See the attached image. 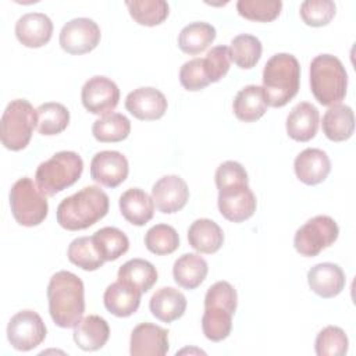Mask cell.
Returning <instances> with one entry per match:
<instances>
[{
    "mask_svg": "<svg viewBox=\"0 0 356 356\" xmlns=\"http://www.w3.org/2000/svg\"><path fill=\"white\" fill-rule=\"evenodd\" d=\"M49 313L56 325L71 328L85 312V288L82 280L71 271H57L47 285Z\"/></svg>",
    "mask_w": 356,
    "mask_h": 356,
    "instance_id": "obj_1",
    "label": "cell"
},
{
    "mask_svg": "<svg viewBox=\"0 0 356 356\" xmlns=\"http://www.w3.org/2000/svg\"><path fill=\"white\" fill-rule=\"evenodd\" d=\"M108 206V196L103 189L96 185L85 186L60 202L57 222L68 231L86 229L107 214Z\"/></svg>",
    "mask_w": 356,
    "mask_h": 356,
    "instance_id": "obj_2",
    "label": "cell"
},
{
    "mask_svg": "<svg viewBox=\"0 0 356 356\" xmlns=\"http://www.w3.org/2000/svg\"><path fill=\"white\" fill-rule=\"evenodd\" d=\"M300 82V65L295 56L277 53L264 65L263 93L267 106L284 107L298 93Z\"/></svg>",
    "mask_w": 356,
    "mask_h": 356,
    "instance_id": "obj_3",
    "label": "cell"
},
{
    "mask_svg": "<svg viewBox=\"0 0 356 356\" xmlns=\"http://www.w3.org/2000/svg\"><path fill=\"white\" fill-rule=\"evenodd\" d=\"M236 305L238 295L229 282L217 281L207 289L202 316V330L207 339L220 342L231 334Z\"/></svg>",
    "mask_w": 356,
    "mask_h": 356,
    "instance_id": "obj_4",
    "label": "cell"
},
{
    "mask_svg": "<svg viewBox=\"0 0 356 356\" xmlns=\"http://www.w3.org/2000/svg\"><path fill=\"white\" fill-rule=\"evenodd\" d=\"M348 89V74L332 54H318L310 63V90L323 106L339 104Z\"/></svg>",
    "mask_w": 356,
    "mask_h": 356,
    "instance_id": "obj_5",
    "label": "cell"
},
{
    "mask_svg": "<svg viewBox=\"0 0 356 356\" xmlns=\"http://www.w3.org/2000/svg\"><path fill=\"white\" fill-rule=\"evenodd\" d=\"M83 171V160L75 152H57L49 160L39 164L35 172V182L47 195L56 193L74 185Z\"/></svg>",
    "mask_w": 356,
    "mask_h": 356,
    "instance_id": "obj_6",
    "label": "cell"
},
{
    "mask_svg": "<svg viewBox=\"0 0 356 356\" xmlns=\"http://www.w3.org/2000/svg\"><path fill=\"white\" fill-rule=\"evenodd\" d=\"M38 124L33 106L25 99L11 100L1 115L0 138L6 149L18 152L29 145L32 132Z\"/></svg>",
    "mask_w": 356,
    "mask_h": 356,
    "instance_id": "obj_7",
    "label": "cell"
},
{
    "mask_svg": "<svg viewBox=\"0 0 356 356\" xmlns=\"http://www.w3.org/2000/svg\"><path fill=\"white\" fill-rule=\"evenodd\" d=\"M10 207L19 225L35 227L44 221L49 204L36 182L28 177L19 178L10 189Z\"/></svg>",
    "mask_w": 356,
    "mask_h": 356,
    "instance_id": "obj_8",
    "label": "cell"
},
{
    "mask_svg": "<svg viewBox=\"0 0 356 356\" xmlns=\"http://www.w3.org/2000/svg\"><path fill=\"white\" fill-rule=\"evenodd\" d=\"M339 234L338 224L330 216H316L296 229L293 246L298 253L314 257L325 248L331 246Z\"/></svg>",
    "mask_w": 356,
    "mask_h": 356,
    "instance_id": "obj_9",
    "label": "cell"
},
{
    "mask_svg": "<svg viewBox=\"0 0 356 356\" xmlns=\"http://www.w3.org/2000/svg\"><path fill=\"white\" fill-rule=\"evenodd\" d=\"M248 182L249 179H238L217 186L218 210L228 221L242 222L254 214L257 202Z\"/></svg>",
    "mask_w": 356,
    "mask_h": 356,
    "instance_id": "obj_10",
    "label": "cell"
},
{
    "mask_svg": "<svg viewBox=\"0 0 356 356\" xmlns=\"http://www.w3.org/2000/svg\"><path fill=\"white\" fill-rule=\"evenodd\" d=\"M47 330L42 317L33 310H21L14 314L7 325V339L10 345L22 352L39 346L46 338Z\"/></svg>",
    "mask_w": 356,
    "mask_h": 356,
    "instance_id": "obj_11",
    "label": "cell"
},
{
    "mask_svg": "<svg viewBox=\"0 0 356 356\" xmlns=\"http://www.w3.org/2000/svg\"><path fill=\"white\" fill-rule=\"evenodd\" d=\"M99 25L86 17L68 21L60 31V46L70 54H85L92 51L100 42Z\"/></svg>",
    "mask_w": 356,
    "mask_h": 356,
    "instance_id": "obj_12",
    "label": "cell"
},
{
    "mask_svg": "<svg viewBox=\"0 0 356 356\" xmlns=\"http://www.w3.org/2000/svg\"><path fill=\"white\" fill-rule=\"evenodd\" d=\"M81 100L89 113L106 115L117 107L120 100V89L110 78L96 75L83 83Z\"/></svg>",
    "mask_w": 356,
    "mask_h": 356,
    "instance_id": "obj_13",
    "label": "cell"
},
{
    "mask_svg": "<svg viewBox=\"0 0 356 356\" xmlns=\"http://www.w3.org/2000/svg\"><path fill=\"white\" fill-rule=\"evenodd\" d=\"M128 172V160L117 150L99 152L90 161L92 179L107 188H117L127 179Z\"/></svg>",
    "mask_w": 356,
    "mask_h": 356,
    "instance_id": "obj_14",
    "label": "cell"
},
{
    "mask_svg": "<svg viewBox=\"0 0 356 356\" xmlns=\"http://www.w3.org/2000/svg\"><path fill=\"white\" fill-rule=\"evenodd\" d=\"M152 199L159 211L172 214L185 207L189 199V188L178 175H164L152 188Z\"/></svg>",
    "mask_w": 356,
    "mask_h": 356,
    "instance_id": "obj_15",
    "label": "cell"
},
{
    "mask_svg": "<svg viewBox=\"0 0 356 356\" xmlns=\"http://www.w3.org/2000/svg\"><path fill=\"white\" fill-rule=\"evenodd\" d=\"M167 99L156 88L142 86L128 93L125 108L135 118L142 121H153L161 118L167 111Z\"/></svg>",
    "mask_w": 356,
    "mask_h": 356,
    "instance_id": "obj_16",
    "label": "cell"
},
{
    "mask_svg": "<svg viewBox=\"0 0 356 356\" xmlns=\"http://www.w3.org/2000/svg\"><path fill=\"white\" fill-rule=\"evenodd\" d=\"M168 331L152 323L138 324L129 339L132 356H164L168 352Z\"/></svg>",
    "mask_w": 356,
    "mask_h": 356,
    "instance_id": "obj_17",
    "label": "cell"
},
{
    "mask_svg": "<svg viewBox=\"0 0 356 356\" xmlns=\"http://www.w3.org/2000/svg\"><path fill=\"white\" fill-rule=\"evenodd\" d=\"M53 22L43 13H28L18 18L15 36L25 47H42L51 39Z\"/></svg>",
    "mask_w": 356,
    "mask_h": 356,
    "instance_id": "obj_18",
    "label": "cell"
},
{
    "mask_svg": "<svg viewBox=\"0 0 356 356\" xmlns=\"http://www.w3.org/2000/svg\"><path fill=\"white\" fill-rule=\"evenodd\" d=\"M310 289L320 298L330 299L342 292L346 280L343 270L335 263H318L307 273Z\"/></svg>",
    "mask_w": 356,
    "mask_h": 356,
    "instance_id": "obj_19",
    "label": "cell"
},
{
    "mask_svg": "<svg viewBox=\"0 0 356 356\" xmlns=\"http://www.w3.org/2000/svg\"><path fill=\"white\" fill-rule=\"evenodd\" d=\"M293 168L300 182L306 185H317L328 177L331 161L324 150L307 147L296 156Z\"/></svg>",
    "mask_w": 356,
    "mask_h": 356,
    "instance_id": "obj_20",
    "label": "cell"
},
{
    "mask_svg": "<svg viewBox=\"0 0 356 356\" xmlns=\"http://www.w3.org/2000/svg\"><path fill=\"white\" fill-rule=\"evenodd\" d=\"M142 291L136 286L117 280L110 284L103 295L104 307L117 317H129L140 305Z\"/></svg>",
    "mask_w": 356,
    "mask_h": 356,
    "instance_id": "obj_21",
    "label": "cell"
},
{
    "mask_svg": "<svg viewBox=\"0 0 356 356\" xmlns=\"http://www.w3.org/2000/svg\"><path fill=\"white\" fill-rule=\"evenodd\" d=\"M320 114L309 102L298 103L286 117V134L296 142H307L317 134Z\"/></svg>",
    "mask_w": 356,
    "mask_h": 356,
    "instance_id": "obj_22",
    "label": "cell"
},
{
    "mask_svg": "<svg viewBox=\"0 0 356 356\" xmlns=\"http://www.w3.org/2000/svg\"><path fill=\"white\" fill-rule=\"evenodd\" d=\"M110 337V327L107 321L97 316L89 314L78 321L74 327L72 338L78 348L86 352L102 349Z\"/></svg>",
    "mask_w": 356,
    "mask_h": 356,
    "instance_id": "obj_23",
    "label": "cell"
},
{
    "mask_svg": "<svg viewBox=\"0 0 356 356\" xmlns=\"http://www.w3.org/2000/svg\"><path fill=\"white\" fill-rule=\"evenodd\" d=\"M122 217L132 225L142 227L153 218L154 202L140 188L127 189L118 200Z\"/></svg>",
    "mask_w": 356,
    "mask_h": 356,
    "instance_id": "obj_24",
    "label": "cell"
},
{
    "mask_svg": "<svg viewBox=\"0 0 356 356\" xmlns=\"http://www.w3.org/2000/svg\"><path fill=\"white\" fill-rule=\"evenodd\" d=\"M149 307L157 320L172 323L184 316L186 310V298L175 288L163 286L152 295Z\"/></svg>",
    "mask_w": 356,
    "mask_h": 356,
    "instance_id": "obj_25",
    "label": "cell"
},
{
    "mask_svg": "<svg viewBox=\"0 0 356 356\" xmlns=\"http://www.w3.org/2000/svg\"><path fill=\"white\" fill-rule=\"evenodd\" d=\"M189 245L199 253H216L224 243L221 227L209 218L195 220L188 229Z\"/></svg>",
    "mask_w": 356,
    "mask_h": 356,
    "instance_id": "obj_26",
    "label": "cell"
},
{
    "mask_svg": "<svg viewBox=\"0 0 356 356\" xmlns=\"http://www.w3.org/2000/svg\"><path fill=\"white\" fill-rule=\"evenodd\" d=\"M323 132L332 142L348 140L355 131V114L346 104L331 106L323 115Z\"/></svg>",
    "mask_w": 356,
    "mask_h": 356,
    "instance_id": "obj_27",
    "label": "cell"
},
{
    "mask_svg": "<svg viewBox=\"0 0 356 356\" xmlns=\"http://www.w3.org/2000/svg\"><path fill=\"white\" fill-rule=\"evenodd\" d=\"M234 114L243 122H254L267 111V103L261 86L248 85L242 88L232 103Z\"/></svg>",
    "mask_w": 356,
    "mask_h": 356,
    "instance_id": "obj_28",
    "label": "cell"
},
{
    "mask_svg": "<svg viewBox=\"0 0 356 356\" xmlns=\"http://www.w3.org/2000/svg\"><path fill=\"white\" fill-rule=\"evenodd\" d=\"M209 273L207 261L196 253H185L179 256L172 267L174 281L185 289L197 288Z\"/></svg>",
    "mask_w": 356,
    "mask_h": 356,
    "instance_id": "obj_29",
    "label": "cell"
},
{
    "mask_svg": "<svg viewBox=\"0 0 356 356\" xmlns=\"http://www.w3.org/2000/svg\"><path fill=\"white\" fill-rule=\"evenodd\" d=\"M214 39L216 28L207 22L196 21L181 29L178 35V46L184 53L195 56L206 50Z\"/></svg>",
    "mask_w": 356,
    "mask_h": 356,
    "instance_id": "obj_30",
    "label": "cell"
},
{
    "mask_svg": "<svg viewBox=\"0 0 356 356\" xmlns=\"http://www.w3.org/2000/svg\"><path fill=\"white\" fill-rule=\"evenodd\" d=\"M117 278L136 286L143 293L157 282V270L145 259H131L118 268Z\"/></svg>",
    "mask_w": 356,
    "mask_h": 356,
    "instance_id": "obj_31",
    "label": "cell"
},
{
    "mask_svg": "<svg viewBox=\"0 0 356 356\" xmlns=\"http://www.w3.org/2000/svg\"><path fill=\"white\" fill-rule=\"evenodd\" d=\"M38 114V132L40 135L51 136L61 134L70 124V111L68 108L56 102H47L40 104L36 108Z\"/></svg>",
    "mask_w": 356,
    "mask_h": 356,
    "instance_id": "obj_32",
    "label": "cell"
},
{
    "mask_svg": "<svg viewBox=\"0 0 356 356\" xmlns=\"http://www.w3.org/2000/svg\"><path fill=\"white\" fill-rule=\"evenodd\" d=\"M92 238L104 261L117 260L129 249L128 236L115 227H103L97 229Z\"/></svg>",
    "mask_w": 356,
    "mask_h": 356,
    "instance_id": "obj_33",
    "label": "cell"
},
{
    "mask_svg": "<svg viewBox=\"0 0 356 356\" xmlns=\"http://www.w3.org/2000/svg\"><path fill=\"white\" fill-rule=\"evenodd\" d=\"M131 132V121L120 113H110L96 120L92 125V135L96 140L108 143V142H121L128 138Z\"/></svg>",
    "mask_w": 356,
    "mask_h": 356,
    "instance_id": "obj_34",
    "label": "cell"
},
{
    "mask_svg": "<svg viewBox=\"0 0 356 356\" xmlns=\"http://www.w3.org/2000/svg\"><path fill=\"white\" fill-rule=\"evenodd\" d=\"M228 49L231 60L242 70L253 68L259 63L263 51V46L259 38L250 33H241L235 36L231 40V46Z\"/></svg>",
    "mask_w": 356,
    "mask_h": 356,
    "instance_id": "obj_35",
    "label": "cell"
},
{
    "mask_svg": "<svg viewBox=\"0 0 356 356\" xmlns=\"http://www.w3.org/2000/svg\"><path fill=\"white\" fill-rule=\"evenodd\" d=\"M125 6L134 21L145 26L161 24L170 13L168 3L164 0H134L125 1Z\"/></svg>",
    "mask_w": 356,
    "mask_h": 356,
    "instance_id": "obj_36",
    "label": "cell"
},
{
    "mask_svg": "<svg viewBox=\"0 0 356 356\" xmlns=\"http://www.w3.org/2000/svg\"><path fill=\"white\" fill-rule=\"evenodd\" d=\"M67 256L72 264L86 271H95L100 268L104 263L103 257L96 249L92 236L75 238L68 246Z\"/></svg>",
    "mask_w": 356,
    "mask_h": 356,
    "instance_id": "obj_37",
    "label": "cell"
},
{
    "mask_svg": "<svg viewBox=\"0 0 356 356\" xmlns=\"http://www.w3.org/2000/svg\"><path fill=\"white\" fill-rule=\"evenodd\" d=\"M145 245L149 252L157 256L171 254L179 246V236L174 227L168 224H156L147 229Z\"/></svg>",
    "mask_w": 356,
    "mask_h": 356,
    "instance_id": "obj_38",
    "label": "cell"
},
{
    "mask_svg": "<svg viewBox=\"0 0 356 356\" xmlns=\"http://www.w3.org/2000/svg\"><path fill=\"white\" fill-rule=\"evenodd\" d=\"M348 346L349 341L345 331L337 325L323 328L314 341V350L318 356H343Z\"/></svg>",
    "mask_w": 356,
    "mask_h": 356,
    "instance_id": "obj_39",
    "label": "cell"
},
{
    "mask_svg": "<svg viewBox=\"0 0 356 356\" xmlns=\"http://www.w3.org/2000/svg\"><path fill=\"white\" fill-rule=\"evenodd\" d=\"M281 8V0H239L236 3L241 17L259 22L274 21L280 15Z\"/></svg>",
    "mask_w": 356,
    "mask_h": 356,
    "instance_id": "obj_40",
    "label": "cell"
},
{
    "mask_svg": "<svg viewBox=\"0 0 356 356\" xmlns=\"http://www.w3.org/2000/svg\"><path fill=\"white\" fill-rule=\"evenodd\" d=\"M337 7L331 0H306L300 4V17L309 26H324L335 15Z\"/></svg>",
    "mask_w": 356,
    "mask_h": 356,
    "instance_id": "obj_41",
    "label": "cell"
},
{
    "mask_svg": "<svg viewBox=\"0 0 356 356\" xmlns=\"http://www.w3.org/2000/svg\"><path fill=\"white\" fill-rule=\"evenodd\" d=\"M206 75L210 82H218L224 78L229 70L231 57L229 49L227 46H216L207 51L206 57L203 58Z\"/></svg>",
    "mask_w": 356,
    "mask_h": 356,
    "instance_id": "obj_42",
    "label": "cell"
},
{
    "mask_svg": "<svg viewBox=\"0 0 356 356\" xmlns=\"http://www.w3.org/2000/svg\"><path fill=\"white\" fill-rule=\"evenodd\" d=\"M179 82L186 90L191 92L204 89L210 81L206 75L203 58L196 57L184 63L179 70Z\"/></svg>",
    "mask_w": 356,
    "mask_h": 356,
    "instance_id": "obj_43",
    "label": "cell"
}]
</instances>
